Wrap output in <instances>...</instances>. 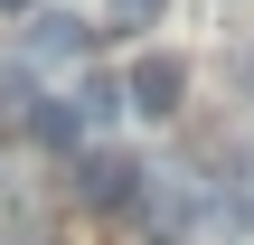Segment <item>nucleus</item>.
Masks as SVG:
<instances>
[{
	"mask_svg": "<svg viewBox=\"0 0 254 245\" xmlns=\"http://www.w3.org/2000/svg\"><path fill=\"white\" fill-rule=\"evenodd\" d=\"M28 142L75 151V142H85V113H75V104H57V94H38V104H28Z\"/></svg>",
	"mask_w": 254,
	"mask_h": 245,
	"instance_id": "nucleus-4",
	"label": "nucleus"
},
{
	"mask_svg": "<svg viewBox=\"0 0 254 245\" xmlns=\"http://www.w3.org/2000/svg\"><path fill=\"white\" fill-rule=\"evenodd\" d=\"M123 104H132V85H113V76H85V85H75V113H85V123H113Z\"/></svg>",
	"mask_w": 254,
	"mask_h": 245,
	"instance_id": "nucleus-5",
	"label": "nucleus"
},
{
	"mask_svg": "<svg viewBox=\"0 0 254 245\" xmlns=\"http://www.w3.org/2000/svg\"><path fill=\"white\" fill-rule=\"evenodd\" d=\"M123 85H132V113L170 123V113H179V94H189V66H179L170 47H151V57H132V76H123Z\"/></svg>",
	"mask_w": 254,
	"mask_h": 245,
	"instance_id": "nucleus-1",
	"label": "nucleus"
},
{
	"mask_svg": "<svg viewBox=\"0 0 254 245\" xmlns=\"http://www.w3.org/2000/svg\"><path fill=\"white\" fill-rule=\"evenodd\" d=\"M75 179H85V198H94V208H132L151 170H141L132 151H85V170H75Z\"/></svg>",
	"mask_w": 254,
	"mask_h": 245,
	"instance_id": "nucleus-2",
	"label": "nucleus"
},
{
	"mask_svg": "<svg viewBox=\"0 0 254 245\" xmlns=\"http://www.w3.org/2000/svg\"><path fill=\"white\" fill-rule=\"evenodd\" d=\"M0 9H19V0H0Z\"/></svg>",
	"mask_w": 254,
	"mask_h": 245,
	"instance_id": "nucleus-7",
	"label": "nucleus"
},
{
	"mask_svg": "<svg viewBox=\"0 0 254 245\" xmlns=\"http://www.w3.org/2000/svg\"><path fill=\"white\" fill-rule=\"evenodd\" d=\"M104 9H113V28H151L160 19V0H104Z\"/></svg>",
	"mask_w": 254,
	"mask_h": 245,
	"instance_id": "nucleus-6",
	"label": "nucleus"
},
{
	"mask_svg": "<svg viewBox=\"0 0 254 245\" xmlns=\"http://www.w3.org/2000/svg\"><path fill=\"white\" fill-rule=\"evenodd\" d=\"M85 47H94L85 19H66V9H38V19H28V57H38V66H75Z\"/></svg>",
	"mask_w": 254,
	"mask_h": 245,
	"instance_id": "nucleus-3",
	"label": "nucleus"
}]
</instances>
